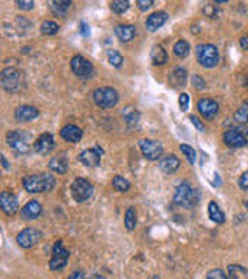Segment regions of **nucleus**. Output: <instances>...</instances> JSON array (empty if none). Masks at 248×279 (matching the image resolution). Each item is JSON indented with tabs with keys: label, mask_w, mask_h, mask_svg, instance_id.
<instances>
[{
	"label": "nucleus",
	"mask_w": 248,
	"mask_h": 279,
	"mask_svg": "<svg viewBox=\"0 0 248 279\" xmlns=\"http://www.w3.org/2000/svg\"><path fill=\"white\" fill-rule=\"evenodd\" d=\"M23 188L30 194L50 192L56 186V180L51 174H33L23 177Z\"/></svg>",
	"instance_id": "obj_1"
},
{
	"label": "nucleus",
	"mask_w": 248,
	"mask_h": 279,
	"mask_svg": "<svg viewBox=\"0 0 248 279\" xmlns=\"http://www.w3.org/2000/svg\"><path fill=\"white\" fill-rule=\"evenodd\" d=\"M200 194L197 189H194L188 182H182L174 191V202L183 208H194L199 204Z\"/></svg>",
	"instance_id": "obj_2"
},
{
	"label": "nucleus",
	"mask_w": 248,
	"mask_h": 279,
	"mask_svg": "<svg viewBox=\"0 0 248 279\" xmlns=\"http://www.w3.org/2000/svg\"><path fill=\"white\" fill-rule=\"evenodd\" d=\"M0 84H2V89L5 92L16 93L17 90L22 89L23 74L14 67H6V69H3L2 74H0Z\"/></svg>",
	"instance_id": "obj_3"
},
{
	"label": "nucleus",
	"mask_w": 248,
	"mask_h": 279,
	"mask_svg": "<svg viewBox=\"0 0 248 279\" xmlns=\"http://www.w3.org/2000/svg\"><path fill=\"white\" fill-rule=\"evenodd\" d=\"M6 143L19 155L30 152V133L23 130H10L6 133Z\"/></svg>",
	"instance_id": "obj_4"
},
{
	"label": "nucleus",
	"mask_w": 248,
	"mask_h": 279,
	"mask_svg": "<svg viewBox=\"0 0 248 279\" xmlns=\"http://www.w3.org/2000/svg\"><path fill=\"white\" fill-rule=\"evenodd\" d=\"M195 55H197L199 64L207 69H212L219 64V50L212 44H200L195 50Z\"/></svg>",
	"instance_id": "obj_5"
},
{
	"label": "nucleus",
	"mask_w": 248,
	"mask_h": 279,
	"mask_svg": "<svg viewBox=\"0 0 248 279\" xmlns=\"http://www.w3.org/2000/svg\"><path fill=\"white\" fill-rule=\"evenodd\" d=\"M118 92L112 87H101L93 93V101L101 109H112L118 104Z\"/></svg>",
	"instance_id": "obj_6"
},
{
	"label": "nucleus",
	"mask_w": 248,
	"mask_h": 279,
	"mask_svg": "<svg viewBox=\"0 0 248 279\" xmlns=\"http://www.w3.org/2000/svg\"><path fill=\"white\" fill-rule=\"evenodd\" d=\"M68 262V250L64 247L62 241H56L53 245V251H51V259L48 262L50 270L57 272V270H62Z\"/></svg>",
	"instance_id": "obj_7"
},
{
	"label": "nucleus",
	"mask_w": 248,
	"mask_h": 279,
	"mask_svg": "<svg viewBox=\"0 0 248 279\" xmlns=\"http://www.w3.org/2000/svg\"><path fill=\"white\" fill-rule=\"evenodd\" d=\"M92 194H93V185L87 179H82V177L75 179V182L72 183V196L76 202L89 200Z\"/></svg>",
	"instance_id": "obj_8"
},
{
	"label": "nucleus",
	"mask_w": 248,
	"mask_h": 279,
	"mask_svg": "<svg viewBox=\"0 0 248 279\" xmlns=\"http://www.w3.org/2000/svg\"><path fill=\"white\" fill-rule=\"evenodd\" d=\"M40 241H42V231L38 230V228H25V230H22L16 236V242L25 250L33 248Z\"/></svg>",
	"instance_id": "obj_9"
},
{
	"label": "nucleus",
	"mask_w": 248,
	"mask_h": 279,
	"mask_svg": "<svg viewBox=\"0 0 248 279\" xmlns=\"http://www.w3.org/2000/svg\"><path fill=\"white\" fill-rule=\"evenodd\" d=\"M70 67H72V72L76 76H79V78H90L93 74V64L81 55H76L72 57Z\"/></svg>",
	"instance_id": "obj_10"
},
{
	"label": "nucleus",
	"mask_w": 248,
	"mask_h": 279,
	"mask_svg": "<svg viewBox=\"0 0 248 279\" xmlns=\"http://www.w3.org/2000/svg\"><path fill=\"white\" fill-rule=\"evenodd\" d=\"M140 149L143 152V155L148 160H158L163 154V146L160 145L155 140H141L140 141Z\"/></svg>",
	"instance_id": "obj_11"
},
{
	"label": "nucleus",
	"mask_w": 248,
	"mask_h": 279,
	"mask_svg": "<svg viewBox=\"0 0 248 279\" xmlns=\"http://www.w3.org/2000/svg\"><path fill=\"white\" fill-rule=\"evenodd\" d=\"M0 208L3 209V213L8 216H14L19 209V202L17 197L10 191H3L0 194Z\"/></svg>",
	"instance_id": "obj_12"
},
{
	"label": "nucleus",
	"mask_w": 248,
	"mask_h": 279,
	"mask_svg": "<svg viewBox=\"0 0 248 279\" xmlns=\"http://www.w3.org/2000/svg\"><path fill=\"white\" fill-rule=\"evenodd\" d=\"M197 109L203 118H207V120H214L216 115L219 113V104L216 103L214 99L211 98H203L197 103Z\"/></svg>",
	"instance_id": "obj_13"
},
{
	"label": "nucleus",
	"mask_w": 248,
	"mask_h": 279,
	"mask_svg": "<svg viewBox=\"0 0 248 279\" xmlns=\"http://www.w3.org/2000/svg\"><path fill=\"white\" fill-rule=\"evenodd\" d=\"M101 154H102V149L99 148H93V149H87V150H82L79 154V162L87 166V167H96L101 163Z\"/></svg>",
	"instance_id": "obj_14"
},
{
	"label": "nucleus",
	"mask_w": 248,
	"mask_h": 279,
	"mask_svg": "<svg viewBox=\"0 0 248 279\" xmlns=\"http://www.w3.org/2000/svg\"><path fill=\"white\" fill-rule=\"evenodd\" d=\"M33 148H34V150H36L39 155L50 154V152L55 149V138H53V135H51V133H42L40 137L36 141H34Z\"/></svg>",
	"instance_id": "obj_15"
},
{
	"label": "nucleus",
	"mask_w": 248,
	"mask_h": 279,
	"mask_svg": "<svg viewBox=\"0 0 248 279\" xmlns=\"http://www.w3.org/2000/svg\"><path fill=\"white\" fill-rule=\"evenodd\" d=\"M14 116L17 121H33L36 120L39 116V109H36L34 106H28V104H23V106H19L14 111Z\"/></svg>",
	"instance_id": "obj_16"
},
{
	"label": "nucleus",
	"mask_w": 248,
	"mask_h": 279,
	"mask_svg": "<svg viewBox=\"0 0 248 279\" xmlns=\"http://www.w3.org/2000/svg\"><path fill=\"white\" fill-rule=\"evenodd\" d=\"M224 141L229 148H242L247 145V137L236 129H229L224 133Z\"/></svg>",
	"instance_id": "obj_17"
},
{
	"label": "nucleus",
	"mask_w": 248,
	"mask_h": 279,
	"mask_svg": "<svg viewBox=\"0 0 248 279\" xmlns=\"http://www.w3.org/2000/svg\"><path fill=\"white\" fill-rule=\"evenodd\" d=\"M166 20H168V13L155 11V13L149 14V18L146 19V28L151 33H155L158 28L163 27V25L166 23Z\"/></svg>",
	"instance_id": "obj_18"
},
{
	"label": "nucleus",
	"mask_w": 248,
	"mask_h": 279,
	"mask_svg": "<svg viewBox=\"0 0 248 279\" xmlns=\"http://www.w3.org/2000/svg\"><path fill=\"white\" fill-rule=\"evenodd\" d=\"M61 137L68 143H78L82 138V129L76 124H67L61 129Z\"/></svg>",
	"instance_id": "obj_19"
},
{
	"label": "nucleus",
	"mask_w": 248,
	"mask_h": 279,
	"mask_svg": "<svg viewBox=\"0 0 248 279\" xmlns=\"http://www.w3.org/2000/svg\"><path fill=\"white\" fill-rule=\"evenodd\" d=\"M42 214V205L38 200H30L22 209V217L25 221H34Z\"/></svg>",
	"instance_id": "obj_20"
},
{
	"label": "nucleus",
	"mask_w": 248,
	"mask_h": 279,
	"mask_svg": "<svg viewBox=\"0 0 248 279\" xmlns=\"http://www.w3.org/2000/svg\"><path fill=\"white\" fill-rule=\"evenodd\" d=\"M186 78H188V73L186 69L183 67H174L172 70L169 73V81H171V86L180 89L186 84Z\"/></svg>",
	"instance_id": "obj_21"
},
{
	"label": "nucleus",
	"mask_w": 248,
	"mask_h": 279,
	"mask_svg": "<svg viewBox=\"0 0 248 279\" xmlns=\"http://www.w3.org/2000/svg\"><path fill=\"white\" fill-rule=\"evenodd\" d=\"M48 167L51 169L53 172H56V174H65L67 171H68V162H67V157L64 155V154H59V155H56V157H53L50 160V165H48Z\"/></svg>",
	"instance_id": "obj_22"
},
{
	"label": "nucleus",
	"mask_w": 248,
	"mask_h": 279,
	"mask_svg": "<svg viewBox=\"0 0 248 279\" xmlns=\"http://www.w3.org/2000/svg\"><path fill=\"white\" fill-rule=\"evenodd\" d=\"M178 167H180V160L175 155H166L165 158H161L160 162V169L166 174H174Z\"/></svg>",
	"instance_id": "obj_23"
},
{
	"label": "nucleus",
	"mask_w": 248,
	"mask_h": 279,
	"mask_svg": "<svg viewBox=\"0 0 248 279\" xmlns=\"http://www.w3.org/2000/svg\"><path fill=\"white\" fill-rule=\"evenodd\" d=\"M135 31L134 25H118L115 28V35L121 42H131L135 37Z\"/></svg>",
	"instance_id": "obj_24"
},
{
	"label": "nucleus",
	"mask_w": 248,
	"mask_h": 279,
	"mask_svg": "<svg viewBox=\"0 0 248 279\" xmlns=\"http://www.w3.org/2000/svg\"><path fill=\"white\" fill-rule=\"evenodd\" d=\"M151 61L153 65H165L168 62V53L161 45H155L151 52Z\"/></svg>",
	"instance_id": "obj_25"
},
{
	"label": "nucleus",
	"mask_w": 248,
	"mask_h": 279,
	"mask_svg": "<svg viewBox=\"0 0 248 279\" xmlns=\"http://www.w3.org/2000/svg\"><path fill=\"white\" fill-rule=\"evenodd\" d=\"M208 216H210V219L212 222H216L219 225L225 222L224 211L219 208V205L216 204V202H210V204H208Z\"/></svg>",
	"instance_id": "obj_26"
},
{
	"label": "nucleus",
	"mask_w": 248,
	"mask_h": 279,
	"mask_svg": "<svg viewBox=\"0 0 248 279\" xmlns=\"http://www.w3.org/2000/svg\"><path fill=\"white\" fill-rule=\"evenodd\" d=\"M70 5H72L70 0H53V2L48 3L51 13H53L55 16H64Z\"/></svg>",
	"instance_id": "obj_27"
},
{
	"label": "nucleus",
	"mask_w": 248,
	"mask_h": 279,
	"mask_svg": "<svg viewBox=\"0 0 248 279\" xmlns=\"http://www.w3.org/2000/svg\"><path fill=\"white\" fill-rule=\"evenodd\" d=\"M228 278L229 279H248V270L242 265L231 264V265H228Z\"/></svg>",
	"instance_id": "obj_28"
},
{
	"label": "nucleus",
	"mask_w": 248,
	"mask_h": 279,
	"mask_svg": "<svg viewBox=\"0 0 248 279\" xmlns=\"http://www.w3.org/2000/svg\"><path fill=\"white\" fill-rule=\"evenodd\" d=\"M124 226L127 231H134L136 226V213L134 208H129L124 214Z\"/></svg>",
	"instance_id": "obj_29"
},
{
	"label": "nucleus",
	"mask_w": 248,
	"mask_h": 279,
	"mask_svg": "<svg viewBox=\"0 0 248 279\" xmlns=\"http://www.w3.org/2000/svg\"><path fill=\"white\" fill-rule=\"evenodd\" d=\"M112 185H114V188H115L118 192H127V191L131 189V183H129V180L124 179V177H121V175L114 177Z\"/></svg>",
	"instance_id": "obj_30"
},
{
	"label": "nucleus",
	"mask_w": 248,
	"mask_h": 279,
	"mask_svg": "<svg viewBox=\"0 0 248 279\" xmlns=\"http://www.w3.org/2000/svg\"><path fill=\"white\" fill-rule=\"evenodd\" d=\"M40 31L47 36H53L59 31V25L56 22H53V20H45L44 23L40 25Z\"/></svg>",
	"instance_id": "obj_31"
},
{
	"label": "nucleus",
	"mask_w": 248,
	"mask_h": 279,
	"mask_svg": "<svg viewBox=\"0 0 248 279\" xmlns=\"http://www.w3.org/2000/svg\"><path fill=\"white\" fill-rule=\"evenodd\" d=\"M174 53L178 57H186L188 53H190V44H188L186 40H178L174 45Z\"/></svg>",
	"instance_id": "obj_32"
},
{
	"label": "nucleus",
	"mask_w": 248,
	"mask_h": 279,
	"mask_svg": "<svg viewBox=\"0 0 248 279\" xmlns=\"http://www.w3.org/2000/svg\"><path fill=\"white\" fill-rule=\"evenodd\" d=\"M110 8H112L114 13L123 14L127 11V8H129V2H127V0H114V2H110Z\"/></svg>",
	"instance_id": "obj_33"
},
{
	"label": "nucleus",
	"mask_w": 248,
	"mask_h": 279,
	"mask_svg": "<svg viewBox=\"0 0 248 279\" xmlns=\"http://www.w3.org/2000/svg\"><path fill=\"white\" fill-rule=\"evenodd\" d=\"M109 56V62L112 64L114 67H116V69H119V67L123 65V56L119 52H116V50H110V52L107 53Z\"/></svg>",
	"instance_id": "obj_34"
},
{
	"label": "nucleus",
	"mask_w": 248,
	"mask_h": 279,
	"mask_svg": "<svg viewBox=\"0 0 248 279\" xmlns=\"http://www.w3.org/2000/svg\"><path fill=\"white\" fill-rule=\"evenodd\" d=\"M234 120H236L237 123H248V104H244V106L234 113Z\"/></svg>",
	"instance_id": "obj_35"
},
{
	"label": "nucleus",
	"mask_w": 248,
	"mask_h": 279,
	"mask_svg": "<svg viewBox=\"0 0 248 279\" xmlns=\"http://www.w3.org/2000/svg\"><path fill=\"white\" fill-rule=\"evenodd\" d=\"M180 150L183 152V154L186 155V158H188V162H190L191 165H194L195 163V150L191 148V146H188V145H180Z\"/></svg>",
	"instance_id": "obj_36"
},
{
	"label": "nucleus",
	"mask_w": 248,
	"mask_h": 279,
	"mask_svg": "<svg viewBox=\"0 0 248 279\" xmlns=\"http://www.w3.org/2000/svg\"><path fill=\"white\" fill-rule=\"evenodd\" d=\"M207 279H229V278L224 272H222V270L214 268V270H211V272H208Z\"/></svg>",
	"instance_id": "obj_37"
},
{
	"label": "nucleus",
	"mask_w": 248,
	"mask_h": 279,
	"mask_svg": "<svg viewBox=\"0 0 248 279\" xmlns=\"http://www.w3.org/2000/svg\"><path fill=\"white\" fill-rule=\"evenodd\" d=\"M16 5L20 8V10H33L34 2L31 0H16Z\"/></svg>",
	"instance_id": "obj_38"
},
{
	"label": "nucleus",
	"mask_w": 248,
	"mask_h": 279,
	"mask_svg": "<svg viewBox=\"0 0 248 279\" xmlns=\"http://www.w3.org/2000/svg\"><path fill=\"white\" fill-rule=\"evenodd\" d=\"M153 5V0H136V6L140 8L141 11H146Z\"/></svg>",
	"instance_id": "obj_39"
},
{
	"label": "nucleus",
	"mask_w": 248,
	"mask_h": 279,
	"mask_svg": "<svg viewBox=\"0 0 248 279\" xmlns=\"http://www.w3.org/2000/svg\"><path fill=\"white\" fill-rule=\"evenodd\" d=\"M123 115H124L126 121L129 123V124H132V123H135V121H138V116H140V113L136 112V111H134V109H132V113H131V115L126 113V112H123Z\"/></svg>",
	"instance_id": "obj_40"
},
{
	"label": "nucleus",
	"mask_w": 248,
	"mask_h": 279,
	"mask_svg": "<svg viewBox=\"0 0 248 279\" xmlns=\"http://www.w3.org/2000/svg\"><path fill=\"white\" fill-rule=\"evenodd\" d=\"M178 103H180V109L182 111H186L188 104H190V96L188 93H180V98H178Z\"/></svg>",
	"instance_id": "obj_41"
},
{
	"label": "nucleus",
	"mask_w": 248,
	"mask_h": 279,
	"mask_svg": "<svg viewBox=\"0 0 248 279\" xmlns=\"http://www.w3.org/2000/svg\"><path fill=\"white\" fill-rule=\"evenodd\" d=\"M192 86L195 87V89H205V82H203V78L202 76H199V74H194L192 76Z\"/></svg>",
	"instance_id": "obj_42"
},
{
	"label": "nucleus",
	"mask_w": 248,
	"mask_h": 279,
	"mask_svg": "<svg viewBox=\"0 0 248 279\" xmlns=\"http://www.w3.org/2000/svg\"><path fill=\"white\" fill-rule=\"evenodd\" d=\"M190 120H191V123H192V124H194V126H195V128H197V129H199L200 132H205V126H203V123H202V121L199 120V118H197V116H194V115H191V116H190Z\"/></svg>",
	"instance_id": "obj_43"
},
{
	"label": "nucleus",
	"mask_w": 248,
	"mask_h": 279,
	"mask_svg": "<svg viewBox=\"0 0 248 279\" xmlns=\"http://www.w3.org/2000/svg\"><path fill=\"white\" fill-rule=\"evenodd\" d=\"M203 13L210 16V18H216V14H217V10H216V6H211V5H207L203 8Z\"/></svg>",
	"instance_id": "obj_44"
},
{
	"label": "nucleus",
	"mask_w": 248,
	"mask_h": 279,
	"mask_svg": "<svg viewBox=\"0 0 248 279\" xmlns=\"http://www.w3.org/2000/svg\"><path fill=\"white\" fill-rule=\"evenodd\" d=\"M239 186H241L242 189H248V171L241 175V179H239Z\"/></svg>",
	"instance_id": "obj_45"
},
{
	"label": "nucleus",
	"mask_w": 248,
	"mask_h": 279,
	"mask_svg": "<svg viewBox=\"0 0 248 279\" xmlns=\"http://www.w3.org/2000/svg\"><path fill=\"white\" fill-rule=\"evenodd\" d=\"M68 279H85V276L82 272H73L70 276H68Z\"/></svg>",
	"instance_id": "obj_46"
},
{
	"label": "nucleus",
	"mask_w": 248,
	"mask_h": 279,
	"mask_svg": "<svg viewBox=\"0 0 248 279\" xmlns=\"http://www.w3.org/2000/svg\"><path fill=\"white\" fill-rule=\"evenodd\" d=\"M239 44H241V47L244 50H248V36H244L241 40H239Z\"/></svg>",
	"instance_id": "obj_47"
},
{
	"label": "nucleus",
	"mask_w": 248,
	"mask_h": 279,
	"mask_svg": "<svg viewBox=\"0 0 248 279\" xmlns=\"http://www.w3.org/2000/svg\"><path fill=\"white\" fill-rule=\"evenodd\" d=\"M2 163H3V166H5V169H8V167H10V166H8V162H6V158L2 155Z\"/></svg>",
	"instance_id": "obj_48"
},
{
	"label": "nucleus",
	"mask_w": 248,
	"mask_h": 279,
	"mask_svg": "<svg viewBox=\"0 0 248 279\" xmlns=\"http://www.w3.org/2000/svg\"><path fill=\"white\" fill-rule=\"evenodd\" d=\"M245 208H247V211H248V200L245 202Z\"/></svg>",
	"instance_id": "obj_49"
},
{
	"label": "nucleus",
	"mask_w": 248,
	"mask_h": 279,
	"mask_svg": "<svg viewBox=\"0 0 248 279\" xmlns=\"http://www.w3.org/2000/svg\"><path fill=\"white\" fill-rule=\"evenodd\" d=\"M151 279H160V278H158V276H152Z\"/></svg>",
	"instance_id": "obj_50"
}]
</instances>
